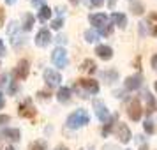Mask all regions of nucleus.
<instances>
[{"label": "nucleus", "mask_w": 157, "mask_h": 150, "mask_svg": "<svg viewBox=\"0 0 157 150\" xmlns=\"http://www.w3.org/2000/svg\"><path fill=\"white\" fill-rule=\"evenodd\" d=\"M43 76H44V81L48 83V87H58L62 83V76L55 69H44Z\"/></svg>", "instance_id": "obj_9"}, {"label": "nucleus", "mask_w": 157, "mask_h": 150, "mask_svg": "<svg viewBox=\"0 0 157 150\" xmlns=\"http://www.w3.org/2000/svg\"><path fill=\"white\" fill-rule=\"evenodd\" d=\"M55 150H69V148H67V147H64V145H60V147H57Z\"/></svg>", "instance_id": "obj_41"}, {"label": "nucleus", "mask_w": 157, "mask_h": 150, "mask_svg": "<svg viewBox=\"0 0 157 150\" xmlns=\"http://www.w3.org/2000/svg\"><path fill=\"white\" fill-rule=\"evenodd\" d=\"M37 18H39V21H48V20L51 18V9L48 7V6H43V7H39Z\"/></svg>", "instance_id": "obj_21"}, {"label": "nucleus", "mask_w": 157, "mask_h": 150, "mask_svg": "<svg viewBox=\"0 0 157 150\" xmlns=\"http://www.w3.org/2000/svg\"><path fill=\"white\" fill-rule=\"evenodd\" d=\"M143 99L147 102V113H152L155 110V99H154V95L147 90V92H143Z\"/></svg>", "instance_id": "obj_17"}, {"label": "nucleus", "mask_w": 157, "mask_h": 150, "mask_svg": "<svg viewBox=\"0 0 157 150\" xmlns=\"http://www.w3.org/2000/svg\"><path fill=\"white\" fill-rule=\"evenodd\" d=\"M102 150H118V148H117L115 145H104V148Z\"/></svg>", "instance_id": "obj_38"}, {"label": "nucleus", "mask_w": 157, "mask_h": 150, "mask_svg": "<svg viewBox=\"0 0 157 150\" xmlns=\"http://www.w3.org/2000/svg\"><path fill=\"white\" fill-rule=\"evenodd\" d=\"M6 150H16V148H14V147H7Z\"/></svg>", "instance_id": "obj_44"}, {"label": "nucleus", "mask_w": 157, "mask_h": 150, "mask_svg": "<svg viewBox=\"0 0 157 150\" xmlns=\"http://www.w3.org/2000/svg\"><path fill=\"white\" fill-rule=\"evenodd\" d=\"M131 13H132V14H136V16H141L143 13H145V6H143L141 2H140V0H132V2H131Z\"/></svg>", "instance_id": "obj_19"}, {"label": "nucleus", "mask_w": 157, "mask_h": 150, "mask_svg": "<svg viewBox=\"0 0 157 150\" xmlns=\"http://www.w3.org/2000/svg\"><path fill=\"white\" fill-rule=\"evenodd\" d=\"M4 104H6V101H4V95H2V92H0V110L4 108Z\"/></svg>", "instance_id": "obj_39"}, {"label": "nucleus", "mask_w": 157, "mask_h": 150, "mask_svg": "<svg viewBox=\"0 0 157 150\" xmlns=\"http://www.w3.org/2000/svg\"><path fill=\"white\" fill-rule=\"evenodd\" d=\"M145 25H147V32H148L150 36H157V14H155V13L148 14Z\"/></svg>", "instance_id": "obj_15"}, {"label": "nucleus", "mask_w": 157, "mask_h": 150, "mask_svg": "<svg viewBox=\"0 0 157 150\" xmlns=\"http://www.w3.org/2000/svg\"><path fill=\"white\" fill-rule=\"evenodd\" d=\"M81 71H85V72H90V74H94V72L97 71V65H95V62L94 60H85L83 64H81Z\"/></svg>", "instance_id": "obj_23"}, {"label": "nucleus", "mask_w": 157, "mask_h": 150, "mask_svg": "<svg viewBox=\"0 0 157 150\" xmlns=\"http://www.w3.org/2000/svg\"><path fill=\"white\" fill-rule=\"evenodd\" d=\"M140 34H141V36H147V34H148V32H147V25H145V21L140 23Z\"/></svg>", "instance_id": "obj_33"}, {"label": "nucleus", "mask_w": 157, "mask_h": 150, "mask_svg": "<svg viewBox=\"0 0 157 150\" xmlns=\"http://www.w3.org/2000/svg\"><path fill=\"white\" fill-rule=\"evenodd\" d=\"M111 32H113V25L106 23L104 27H101L99 29V36H111Z\"/></svg>", "instance_id": "obj_27"}, {"label": "nucleus", "mask_w": 157, "mask_h": 150, "mask_svg": "<svg viewBox=\"0 0 157 150\" xmlns=\"http://www.w3.org/2000/svg\"><path fill=\"white\" fill-rule=\"evenodd\" d=\"M50 43H51L50 30L48 29H41L39 32H37V36H36V44L39 46V48H46Z\"/></svg>", "instance_id": "obj_11"}, {"label": "nucleus", "mask_w": 157, "mask_h": 150, "mask_svg": "<svg viewBox=\"0 0 157 150\" xmlns=\"http://www.w3.org/2000/svg\"><path fill=\"white\" fill-rule=\"evenodd\" d=\"M71 88L69 87H62L60 90L57 92V99L60 101V102H67V101L71 99Z\"/></svg>", "instance_id": "obj_18"}, {"label": "nucleus", "mask_w": 157, "mask_h": 150, "mask_svg": "<svg viewBox=\"0 0 157 150\" xmlns=\"http://www.w3.org/2000/svg\"><path fill=\"white\" fill-rule=\"evenodd\" d=\"M88 21H90V25H94L95 29H101V27H104L108 23V16L104 14V13H95V14L88 16Z\"/></svg>", "instance_id": "obj_13"}, {"label": "nucleus", "mask_w": 157, "mask_h": 150, "mask_svg": "<svg viewBox=\"0 0 157 150\" xmlns=\"http://www.w3.org/2000/svg\"><path fill=\"white\" fill-rule=\"evenodd\" d=\"M154 88H155V92H157V81H155V85H154Z\"/></svg>", "instance_id": "obj_45"}, {"label": "nucleus", "mask_w": 157, "mask_h": 150, "mask_svg": "<svg viewBox=\"0 0 157 150\" xmlns=\"http://www.w3.org/2000/svg\"><path fill=\"white\" fill-rule=\"evenodd\" d=\"M141 150H148V148H147V147H143V148H141Z\"/></svg>", "instance_id": "obj_46"}, {"label": "nucleus", "mask_w": 157, "mask_h": 150, "mask_svg": "<svg viewBox=\"0 0 157 150\" xmlns=\"http://www.w3.org/2000/svg\"><path fill=\"white\" fill-rule=\"evenodd\" d=\"M74 90L79 94V97H88V94L95 95V94H99V83L92 78L78 79V83L74 85Z\"/></svg>", "instance_id": "obj_1"}, {"label": "nucleus", "mask_w": 157, "mask_h": 150, "mask_svg": "<svg viewBox=\"0 0 157 150\" xmlns=\"http://www.w3.org/2000/svg\"><path fill=\"white\" fill-rule=\"evenodd\" d=\"M6 4L7 6H13V4H16V0H6Z\"/></svg>", "instance_id": "obj_40"}, {"label": "nucleus", "mask_w": 157, "mask_h": 150, "mask_svg": "<svg viewBox=\"0 0 157 150\" xmlns=\"http://www.w3.org/2000/svg\"><path fill=\"white\" fill-rule=\"evenodd\" d=\"M9 120H11V117H9V115H0V125H6Z\"/></svg>", "instance_id": "obj_31"}, {"label": "nucleus", "mask_w": 157, "mask_h": 150, "mask_svg": "<svg viewBox=\"0 0 157 150\" xmlns=\"http://www.w3.org/2000/svg\"><path fill=\"white\" fill-rule=\"evenodd\" d=\"M6 55V44H4V41L0 39V57H4Z\"/></svg>", "instance_id": "obj_36"}, {"label": "nucleus", "mask_w": 157, "mask_h": 150, "mask_svg": "<svg viewBox=\"0 0 157 150\" xmlns=\"http://www.w3.org/2000/svg\"><path fill=\"white\" fill-rule=\"evenodd\" d=\"M95 55H97L101 60H111V58H113V50H111V46L99 44V46L95 48Z\"/></svg>", "instance_id": "obj_14"}, {"label": "nucleus", "mask_w": 157, "mask_h": 150, "mask_svg": "<svg viewBox=\"0 0 157 150\" xmlns=\"http://www.w3.org/2000/svg\"><path fill=\"white\" fill-rule=\"evenodd\" d=\"M29 150H46V141H34L29 147Z\"/></svg>", "instance_id": "obj_28"}, {"label": "nucleus", "mask_w": 157, "mask_h": 150, "mask_svg": "<svg viewBox=\"0 0 157 150\" xmlns=\"http://www.w3.org/2000/svg\"><path fill=\"white\" fill-rule=\"evenodd\" d=\"M115 120H117V117H111L109 120L104 124V127H102V136H108L109 133H111V129H113V124H115Z\"/></svg>", "instance_id": "obj_26"}, {"label": "nucleus", "mask_w": 157, "mask_h": 150, "mask_svg": "<svg viewBox=\"0 0 157 150\" xmlns=\"http://www.w3.org/2000/svg\"><path fill=\"white\" fill-rule=\"evenodd\" d=\"M101 76H102V79L106 81V83H115L117 79H118V72L117 71H104V72H101Z\"/></svg>", "instance_id": "obj_22"}, {"label": "nucleus", "mask_w": 157, "mask_h": 150, "mask_svg": "<svg viewBox=\"0 0 157 150\" xmlns=\"http://www.w3.org/2000/svg\"><path fill=\"white\" fill-rule=\"evenodd\" d=\"M0 140H7V141H18L20 140V129L9 127L0 131Z\"/></svg>", "instance_id": "obj_12"}, {"label": "nucleus", "mask_w": 157, "mask_h": 150, "mask_svg": "<svg viewBox=\"0 0 157 150\" xmlns=\"http://www.w3.org/2000/svg\"><path fill=\"white\" fill-rule=\"evenodd\" d=\"M69 2H71V4H74V6H76V4H79V2H81V0H69Z\"/></svg>", "instance_id": "obj_43"}, {"label": "nucleus", "mask_w": 157, "mask_h": 150, "mask_svg": "<svg viewBox=\"0 0 157 150\" xmlns=\"http://www.w3.org/2000/svg\"><path fill=\"white\" fill-rule=\"evenodd\" d=\"M4 20H6V13H4V9L0 7V27L4 25Z\"/></svg>", "instance_id": "obj_37"}, {"label": "nucleus", "mask_w": 157, "mask_h": 150, "mask_svg": "<svg viewBox=\"0 0 157 150\" xmlns=\"http://www.w3.org/2000/svg\"><path fill=\"white\" fill-rule=\"evenodd\" d=\"M150 64H152V69L157 72V55H154L152 57V60H150Z\"/></svg>", "instance_id": "obj_35"}, {"label": "nucleus", "mask_w": 157, "mask_h": 150, "mask_svg": "<svg viewBox=\"0 0 157 150\" xmlns=\"http://www.w3.org/2000/svg\"><path fill=\"white\" fill-rule=\"evenodd\" d=\"M141 85H143L141 74L129 76V78H125V81H124V87H125V90H138V88H141Z\"/></svg>", "instance_id": "obj_10"}, {"label": "nucleus", "mask_w": 157, "mask_h": 150, "mask_svg": "<svg viewBox=\"0 0 157 150\" xmlns=\"http://www.w3.org/2000/svg\"><path fill=\"white\" fill-rule=\"evenodd\" d=\"M143 129H145V133H147V134H155V131H157L154 120H150V118H147V120H145V124H143Z\"/></svg>", "instance_id": "obj_24"}, {"label": "nucleus", "mask_w": 157, "mask_h": 150, "mask_svg": "<svg viewBox=\"0 0 157 150\" xmlns=\"http://www.w3.org/2000/svg\"><path fill=\"white\" fill-rule=\"evenodd\" d=\"M0 67H2V65H0Z\"/></svg>", "instance_id": "obj_47"}, {"label": "nucleus", "mask_w": 157, "mask_h": 150, "mask_svg": "<svg viewBox=\"0 0 157 150\" xmlns=\"http://www.w3.org/2000/svg\"><path fill=\"white\" fill-rule=\"evenodd\" d=\"M111 21H113V25H117V27L125 29V25H127V16L124 14V13H113V14H111Z\"/></svg>", "instance_id": "obj_16"}, {"label": "nucleus", "mask_w": 157, "mask_h": 150, "mask_svg": "<svg viewBox=\"0 0 157 150\" xmlns=\"http://www.w3.org/2000/svg\"><path fill=\"white\" fill-rule=\"evenodd\" d=\"M51 62L57 65L58 69H64V67H67V64H69V57H67V51H65V48H55L53 50V53H51Z\"/></svg>", "instance_id": "obj_3"}, {"label": "nucleus", "mask_w": 157, "mask_h": 150, "mask_svg": "<svg viewBox=\"0 0 157 150\" xmlns=\"http://www.w3.org/2000/svg\"><path fill=\"white\" fill-rule=\"evenodd\" d=\"M102 4H104V0H90V6L92 7H101Z\"/></svg>", "instance_id": "obj_34"}, {"label": "nucleus", "mask_w": 157, "mask_h": 150, "mask_svg": "<svg viewBox=\"0 0 157 150\" xmlns=\"http://www.w3.org/2000/svg\"><path fill=\"white\" fill-rule=\"evenodd\" d=\"M34 21H36V18H34V14H30V13H27V14L23 16V25H21V29L25 30V32H29V30H32V27H34Z\"/></svg>", "instance_id": "obj_20"}, {"label": "nucleus", "mask_w": 157, "mask_h": 150, "mask_svg": "<svg viewBox=\"0 0 157 150\" xmlns=\"http://www.w3.org/2000/svg\"><path fill=\"white\" fill-rule=\"evenodd\" d=\"M44 2H46V0H32V6H34V7H43V6H46Z\"/></svg>", "instance_id": "obj_32"}, {"label": "nucleus", "mask_w": 157, "mask_h": 150, "mask_svg": "<svg viewBox=\"0 0 157 150\" xmlns=\"http://www.w3.org/2000/svg\"><path fill=\"white\" fill-rule=\"evenodd\" d=\"M99 39V32L95 30H85V41L86 43H95Z\"/></svg>", "instance_id": "obj_25"}, {"label": "nucleus", "mask_w": 157, "mask_h": 150, "mask_svg": "<svg viewBox=\"0 0 157 150\" xmlns=\"http://www.w3.org/2000/svg\"><path fill=\"white\" fill-rule=\"evenodd\" d=\"M18 113H20V117H23V118H34L36 117V108H34V104H32V101L30 99H25L20 102V106H18Z\"/></svg>", "instance_id": "obj_6"}, {"label": "nucleus", "mask_w": 157, "mask_h": 150, "mask_svg": "<svg viewBox=\"0 0 157 150\" xmlns=\"http://www.w3.org/2000/svg\"><path fill=\"white\" fill-rule=\"evenodd\" d=\"M29 71H30V64L27 58H21L18 65L14 67V71H13V76L14 79H27L29 78Z\"/></svg>", "instance_id": "obj_5"}, {"label": "nucleus", "mask_w": 157, "mask_h": 150, "mask_svg": "<svg viewBox=\"0 0 157 150\" xmlns=\"http://www.w3.org/2000/svg\"><path fill=\"white\" fill-rule=\"evenodd\" d=\"M62 27H64V20H62V18L53 20V23H51V29H53V30H60Z\"/></svg>", "instance_id": "obj_29"}, {"label": "nucleus", "mask_w": 157, "mask_h": 150, "mask_svg": "<svg viewBox=\"0 0 157 150\" xmlns=\"http://www.w3.org/2000/svg\"><path fill=\"white\" fill-rule=\"evenodd\" d=\"M108 6H109V7H113V6H115V0H109V2H108Z\"/></svg>", "instance_id": "obj_42"}, {"label": "nucleus", "mask_w": 157, "mask_h": 150, "mask_svg": "<svg viewBox=\"0 0 157 150\" xmlns=\"http://www.w3.org/2000/svg\"><path fill=\"white\" fill-rule=\"evenodd\" d=\"M127 115H129V118H131L132 122H138L140 118H141L143 108H141V102H140V99H132L131 102H129V106H127Z\"/></svg>", "instance_id": "obj_4"}, {"label": "nucleus", "mask_w": 157, "mask_h": 150, "mask_svg": "<svg viewBox=\"0 0 157 150\" xmlns=\"http://www.w3.org/2000/svg\"><path fill=\"white\" fill-rule=\"evenodd\" d=\"M37 97H39V99H41V101H48V99H50V97H51V94L50 92H43V90H39V92H37Z\"/></svg>", "instance_id": "obj_30"}, {"label": "nucleus", "mask_w": 157, "mask_h": 150, "mask_svg": "<svg viewBox=\"0 0 157 150\" xmlns=\"http://www.w3.org/2000/svg\"><path fill=\"white\" fill-rule=\"evenodd\" d=\"M115 134H117V138H118L120 143H129L131 138H132V133H131V129L127 127V124H120V122H118V125L115 129Z\"/></svg>", "instance_id": "obj_8"}, {"label": "nucleus", "mask_w": 157, "mask_h": 150, "mask_svg": "<svg viewBox=\"0 0 157 150\" xmlns=\"http://www.w3.org/2000/svg\"><path fill=\"white\" fill-rule=\"evenodd\" d=\"M88 122H90V117H88V113H86V110L79 108V110L72 111V113L67 117V127L79 129V127H83V125H86Z\"/></svg>", "instance_id": "obj_2"}, {"label": "nucleus", "mask_w": 157, "mask_h": 150, "mask_svg": "<svg viewBox=\"0 0 157 150\" xmlns=\"http://www.w3.org/2000/svg\"><path fill=\"white\" fill-rule=\"evenodd\" d=\"M94 110H95V115H97V118H99L102 124H106L109 118H111V115H109V111H108L106 104L102 102V101H94Z\"/></svg>", "instance_id": "obj_7"}]
</instances>
